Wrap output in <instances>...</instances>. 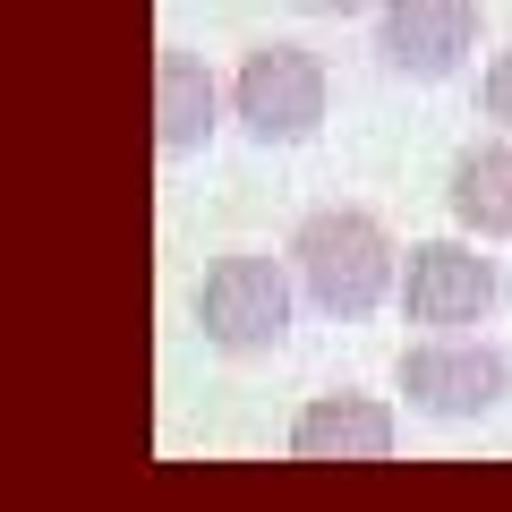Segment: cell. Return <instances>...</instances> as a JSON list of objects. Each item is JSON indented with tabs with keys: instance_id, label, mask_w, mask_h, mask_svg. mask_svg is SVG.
Returning <instances> with one entry per match:
<instances>
[{
	"instance_id": "cell-10",
	"label": "cell",
	"mask_w": 512,
	"mask_h": 512,
	"mask_svg": "<svg viewBox=\"0 0 512 512\" xmlns=\"http://www.w3.org/2000/svg\"><path fill=\"white\" fill-rule=\"evenodd\" d=\"M478 103H487V120H495V128H512V52H495V60H487V77H478Z\"/></svg>"
},
{
	"instance_id": "cell-1",
	"label": "cell",
	"mask_w": 512,
	"mask_h": 512,
	"mask_svg": "<svg viewBox=\"0 0 512 512\" xmlns=\"http://www.w3.org/2000/svg\"><path fill=\"white\" fill-rule=\"evenodd\" d=\"M291 265L299 291L316 299L325 316H367L384 299H402V248L367 205H325L291 231Z\"/></svg>"
},
{
	"instance_id": "cell-5",
	"label": "cell",
	"mask_w": 512,
	"mask_h": 512,
	"mask_svg": "<svg viewBox=\"0 0 512 512\" xmlns=\"http://www.w3.org/2000/svg\"><path fill=\"white\" fill-rule=\"evenodd\" d=\"M402 393H410V410H427V419H478V410H495L512 393V359L495 342L436 333V342L402 350Z\"/></svg>"
},
{
	"instance_id": "cell-3",
	"label": "cell",
	"mask_w": 512,
	"mask_h": 512,
	"mask_svg": "<svg viewBox=\"0 0 512 512\" xmlns=\"http://www.w3.org/2000/svg\"><path fill=\"white\" fill-rule=\"evenodd\" d=\"M325 103H333V86L308 43H256L231 77V120L256 146H308L325 128Z\"/></svg>"
},
{
	"instance_id": "cell-4",
	"label": "cell",
	"mask_w": 512,
	"mask_h": 512,
	"mask_svg": "<svg viewBox=\"0 0 512 512\" xmlns=\"http://www.w3.org/2000/svg\"><path fill=\"white\" fill-rule=\"evenodd\" d=\"M495 299H504V274H495V256H478L470 239H419L402 256V316L410 325L461 333V325H487Z\"/></svg>"
},
{
	"instance_id": "cell-11",
	"label": "cell",
	"mask_w": 512,
	"mask_h": 512,
	"mask_svg": "<svg viewBox=\"0 0 512 512\" xmlns=\"http://www.w3.org/2000/svg\"><path fill=\"white\" fill-rule=\"evenodd\" d=\"M308 9H325V18H359V9H376V0H308Z\"/></svg>"
},
{
	"instance_id": "cell-6",
	"label": "cell",
	"mask_w": 512,
	"mask_h": 512,
	"mask_svg": "<svg viewBox=\"0 0 512 512\" xmlns=\"http://www.w3.org/2000/svg\"><path fill=\"white\" fill-rule=\"evenodd\" d=\"M376 52L393 77H453L478 52V0H376Z\"/></svg>"
},
{
	"instance_id": "cell-2",
	"label": "cell",
	"mask_w": 512,
	"mask_h": 512,
	"mask_svg": "<svg viewBox=\"0 0 512 512\" xmlns=\"http://www.w3.org/2000/svg\"><path fill=\"white\" fill-rule=\"evenodd\" d=\"M291 256H265V248H231L205 265L197 282V325L214 350L248 359V350H274L291 333Z\"/></svg>"
},
{
	"instance_id": "cell-7",
	"label": "cell",
	"mask_w": 512,
	"mask_h": 512,
	"mask_svg": "<svg viewBox=\"0 0 512 512\" xmlns=\"http://www.w3.org/2000/svg\"><path fill=\"white\" fill-rule=\"evenodd\" d=\"M299 461H393V410L376 393H316L291 419Z\"/></svg>"
},
{
	"instance_id": "cell-8",
	"label": "cell",
	"mask_w": 512,
	"mask_h": 512,
	"mask_svg": "<svg viewBox=\"0 0 512 512\" xmlns=\"http://www.w3.org/2000/svg\"><path fill=\"white\" fill-rule=\"evenodd\" d=\"M214 120H222L214 69H205L188 43H163V52H154V137H163V154H197L205 137H214Z\"/></svg>"
},
{
	"instance_id": "cell-9",
	"label": "cell",
	"mask_w": 512,
	"mask_h": 512,
	"mask_svg": "<svg viewBox=\"0 0 512 512\" xmlns=\"http://www.w3.org/2000/svg\"><path fill=\"white\" fill-rule=\"evenodd\" d=\"M444 197H453V222L470 239H512V128L487 137V146H461L453 154Z\"/></svg>"
}]
</instances>
